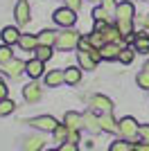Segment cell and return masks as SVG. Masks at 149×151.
<instances>
[{
    "label": "cell",
    "mask_w": 149,
    "mask_h": 151,
    "mask_svg": "<svg viewBox=\"0 0 149 151\" xmlns=\"http://www.w3.org/2000/svg\"><path fill=\"white\" fill-rule=\"evenodd\" d=\"M79 32H74V29H66V32H61L59 34V38H56V45L61 47V50H72V47H77L79 45Z\"/></svg>",
    "instance_id": "obj_1"
},
{
    "label": "cell",
    "mask_w": 149,
    "mask_h": 151,
    "mask_svg": "<svg viewBox=\"0 0 149 151\" xmlns=\"http://www.w3.org/2000/svg\"><path fill=\"white\" fill-rule=\"evenodd\" d=\"M74 20H77V16H74V12L70 9V7H61V9L54 12V23L61 25V27H66V29L74 25Z\"/></svg>",
    "instance_id": "obj_2"
},
{
    "label": "cell",
    "mask_w": 149,
    "mask_h": 151,
    "mask_svg": "<svg viewBox=\"0 0 149 151\" xmlns=\"http://www.w3.org/2000/svg\"><path fill=\"white\" fill-rule=\"evenodd\" d=\"M138 131H140V126L133 117H122L120 120V135H124L127 140H133L138 135Z\"/></svg>",
    "instance_id": "obj_3"
},
{
    "label": "cell",
    "mask_w": 149,
    "mask_h": 151,
    "mask_svg": "<svg viewBox=\"0 0 149 151\" xmlns=\"http://www.w3.org/2000/svg\"><path fill=\"white\" fill-rule=\"evenodd\" d=\"M25 68H27V63L20 61V59H12V61L2 63V72L5 75H9L12 79H16V77H20L25 72Z\"/></svg>",
    "instance_id": "obj_4"
},
{
    "label": "cell",
    "mask_w": 149,
    "mask_h": 151,
    "mask_svg": "<svg viewBox=\"0 0 149 151\" xmlns=\"http://www.w3.org/2000/svg\"><path fill=\"white\" fill-rule=\"evenodd\" d=\"M30 126L41 129V131H54L56 126H59V122H56L52 115H41V117H32V120H30Z\"/></svg>",
    "instance_id": "obj_5"
},
{
    "label": "cell",
    "mask_w": 149,
    "mask_h": 151,
    "mask_svg": "<svg viewBox=\"0 0 149 151\" xmlns=\"http://www.w3.org/2000/svg\"><path fill=\"white\" fill-rule=\"evenodd\" d=\"M43 81H45V86H50V88L61 86V83H66V70H50V72L43 75Z\"/></svg>",
    "instance_id": "obj_6"
},
{
    "label": "cell",
    "mask_w": 149,
    "mask_h": 151,
    "mask_svg": "<svg viewBox=\"0 0 149 151\" xmlns=\"http://www.w3.org/2000/svg\"><path fill=\"white\" fill-rule=\"evenodd\" d=\"M14 14H16V23H18V25H27V23H30V2H27V0H18Z\"/></svg>",
    "instance_id": "obj_7"
},
{
    "label": "cell",
    "mask_w": 149,
    "mask_h": 151,
    "mask_svg": "<svg viewBox=\"0 0 149 151\" xmlns=\"http://www.w3.org/2000/svg\"><path fill=\"white\" fill-rule=\"evenodd\" d=\"M90 106H93L95 111H99L102 115H108V113H111V108H113V104H111L108 97H104V95H95L93 99H90Z\"/></svg>",
    "instance_id": "obj_8"
},
{
    "label": "cell",
    "mask_w": 149,
    "mask_h": 151,
    "mask_svg": "<svg viewBox=\"0 0 149 151\" xmlns=\"http://www.w3.org/2000/svg\"><path fill=\"white\" fill-rule=\"evenodd\" d=\"M41 95H43V90H41L38 83H27V86L23 88V97H25V101H30V104L38 101V99H41Z\"/></svg>",
    "instance_id": "obj_9"
},
{
    "label": "cell",
    "mask_w": 149,
    "mask_h": 151,
    "mask_svg": "<svg viewBox=\"0 0 149 151\" xmlns=\"http://www.w3.org/2000/svg\"><path fill=\"white\" fill-rule=\"evenodd\" d=\"M133 16H136L133 2H120L118 5V16H115L118 20H133Z\"/></svg>",
    "instance_id": "obj_10"
},
{
    "label": "cell",
    "mask_w": 149,
    "mask_h": 151,
    "mask_svg": "<svg viewBox=\"0 0 149 151\" xmlns=\"http://www.w3.org/2000/svg\"><path fill=\"white\" fill-rule=\"evenodd\" d=\"M43 63L41 59H32V61H27V68H25V72L30 75V79H38V77H43Z\"/></svg>",
    "instance_id": "obj_11"
},
{
    "label": "cell",
    "mask_w": 149,
    "mask_h": 151,
    "mask_svg": "<svg viewBox=\"0 0 149 151\" xmlns=\"http://www.w3.org/2000/svg\"><path fill=\"white\" fill-rule=\"evenodd\" d=\"M63 124L68 126L70 131H74V129H79V126L84 124V115L74 113V111H68V113L63 115Z\"/></svg>",
    "instance_id": "obj_12"
},
{
    "label": "cell",
    "mask_w": 149,
    "mask_h": 151,
    "mask_svg": "<svg viewBox=\"0 0 149 151\" xmlns=\"http://www.w3.org/2000/svg\"><path fill=\"white\" fill-rule=\"evenodd\" d=\"M99 126H102V131H108V133H120V122H115L108 115H99Z\"/></svg>",
    "instance_id": "obj_13"
},
{
    "label": "cell",
    "mask_w": 149,
    "mask_h": 151,
    "mask_svg": "<svg viewBox=\"0 0 149 151\" xmlns=\"http://www.w3.org/2000/svg\"><path fill=\"white\" fill-rule=\"evenodd\" d=\"M99 52H102V59H106V61H113V59H120V52H122V47H120L118 43H106Z\"/></svg>",
    "instance_id": "obj_14"
},
{
    "label": "cell",
    "mask_w": 149,
    "mask_h": 151,
    "mask_svg": "<svg viewBox=\"0 0 149 151\" xmlns=\"http://www.w3.org/2000/svg\"><path fill=\"white\" fill-rule=\"evenodd\" d=\"M18 45L23 47L25 52H34L38 47V36H32V34H20Z\"/></svg>",
    "instance_id": "obj_15"
},
{
    "label": "cell",
    "mask_w": 149,
    "mask_h": 151,
    "mask_svg": "<svg viewBox=\"0 0 149 151\" xmlns=\"http://www.w3.org/2000/svg\"><path fill=\"white\" fill-rule=\"evenodd\" d=\"M0 36H2V43H5V45H14V43H18V41H20V32L16 29V27H5Z\"/></svg>",
    "instance_id": "obj_16"
},
{
    "label": "cell",
    "mask_w": 149,
    "mask_h": 151,
    "mask_svg": "<svg viewBox=\"0 0 149 151\" xmlns=\"http://www.w3.org/2000/svg\"><path fill=\"white\" fill-rule=\"evenodd\" d=\"M133 43H136V50L140 54H147L149 52V34L147 32H138L136 38H133Z\"/></svg>",
    "instance_id": "obj_17"
},
{
    "label": "cell",
    "mask_w": 149,
    "mask_h": 151,
    "mask_svg": "<svg viewBox=\"0 0 149 151\" xmlns=\"http://www.w3.org/2000/svg\"><path fill=\"white\" fill-rule=\"evenodd\" d=\"M56 38H59V34H56L54 29H43L41 34H38V45H56Z\"/></svg>",
    "instance_id": "obj_18"
},
{
    "label": "cell",
    "mask_w": 149,
    "mask_h": 151,
    "mask_svg": "<svg viewBox=\"0 0 149 151\" xmlns=\"http://www.w3.org/2000/svg\"><path fill=\"white\" fill-rule=\"evenodd\" d=\"M84 126H86L90 133H99V131H102V126H99V117H95L93 113L84 115Z\"/></svg>",
    "instance_id": "obj_19"
},
{
    "label": "cell",
    "mask_w": 149,
    "mask_h": 151,
    "mask_svg": "<svg viewBox=\"0 0 149 151\" xmlns=\"http://www.w3.org/2000/svg\"><path fill=\"white\" fill-rule=\"evenodd\" d=\"M77 59H79V65H81L84 70H95V65H97V61H95L88 52H79V54H77Z\"/></svg>",
    "instance_id": "obj_20"
},
{
    "label": "cell",
    "mask_w": 149,
    "mask_h": 151,
    "mask_svg": "<svg viewBox=\"0 0 149 151\" xmlns=\"http://www.w3.org/2000/svg\"><path fill=\"white\" fill-rule=\"evenodd\" d=\"M81 81V70L79 68H66V83H70V86H77V83Z\"/></svg>",
    "instance_id": "obj_21"
},
{
    "label": "cell",
    "mask_w": 149,
    "mask_h": 151,
    "mask_svg": "<svg viewBox=\"0 0 149 151\" xmlns=\"http://www.w3.org/2000/svg\"><path fill=\"white\" fill-rule=\"evenodd\" d=\"M118 29L127 41H131V36H133V20H118Z\"/></svg>",
    "instance_id": "obj_22"
},
{
    "label": "cell",
    "mask_w": 149,
    "mask_h": 151,
    "mask_svg": "<svg viewBox=\"0 0 149 151\" xmlns=\"http://www.w3.org/2000/svg\"><path fill=\"white\" fill-rule=\"evenodd\" d=\"M41 147H43V138H38V135H32L25 142V151H38Z\"/></svg>",
    "instance_id": "obj_23"
},
{
    "label": "cell",
    "mask_w": 149,
    "mask_h": 151,
    "mask_svg": "<svg viewBox=\"0 0 149 151\" xmlns=\"http://www.w3.org/2000/svg\"><path fill=\"white\" fill-rule=\"evenodd\" d=\"M52 133H54L56 142H66V140H68V133H70V129H68L66 124H59V126H56V129H54Z\"/></svg>",
    "instance_id": "obj_24"
},
{
    "label": "cell",
    "mask_w": 149,
    "mask_h": 151,
    "mask_svg": "<svg viewBox=\"0 0 149 151\" xmlns=\"http://www.w3.org/2000/svg\"><path fill=\"white\" fill-rule=\"evenodd\" d=\"M34 52H36V59H41V61H48V59L52 57V47H50V45H38Z\"/></svg>",
    "instance_id": "obj_25"
},
{
    "label": "cell",
    "mask_w": 149,
    "mask_h": 151,
    "mask_svg": "<svg viewBox=\"0 0 149 151\" xmlns=\"http://www.w3.org/2000/svg\"><path fill=\"white\" fill-rule=\"evenodd\" d=\"M133 57H136V52L131 50V47H122V52H120V63L129 65V63L133 61Z\"/></svg>",
    "instance_id": "obj_26"
},
{
    "label": "cell",
    "mask_w": 149,
    "mask_h": 151,
    "mask_svg": "<svg viewBox=\"0 0 149 151\" xmlns=\"http://www.w3.org/2000/svg\"><path fill=\"white\" fill-rule=\"evenodd\" d=\"M12 45H0V65L7 61H12Z\"/></svg>",
    "instance_id": "obj_27"
},
{
    "label": "cell",
    "mask_w": 149,
    "mask_h": 151,
    "mask_svg": "<svg viewBox=\"0 0 149 151\" xmlns=\"http://www.w3.org/2000/svg\"><path fill=\"white\" fill-rule=\"evenodd\" d=\"M102 7L106 9L108 16H118V2L115 0H102Z\"/></svg>",
    "instance_id": "obj_28"
},
{
    "label": "cell",
    "mask_w": 149,
    "mask_h": 151,
    "mask_svg": "<svg viewBox=\"0 0 149 151\" xmlns=\"http://www.w3.org/2000/svg\"><path fill=\"white\" fill-rule=\"evenodd\" d=\"M14 108H16V104H14L12 99H2V101H0V115L14 113Z\"/></svg>",
    "instance_id": "obj_29"
},
{
    "label": "cell",
    "mask_w": 149,
    "mask_h": 151,
    "mask_svg": "<svg viewBox=\"0 0 149 151\" xmlns=\"http://www.w3.org/2000/svg\"><path fill=\"white\" fill-rule=\"evenodd\" d=\"M108 151H133V145L131 142H113Z\"/></svg>",
    "instance_id": "obj_30"
},
{
    "label": "cell",
    "mask_w": 149,
    "mask_h": 151,
    "mask_svg": "<svg viewBox=\"0 0 149 151\" xmlns=\"http://www.w3.org/2000/svg\"><path fill=\"white\" fill-rule=\"evenodd\" d=\"M136 81H138V86H140V88H147V90H149V72H147V70H142V72L136 77Z\"/></svg>",
    "instance_id": "obj_31"
},
{
    "label": "cell",
    "mask_w": 149,
    "mask_h": 151,
    "mask_svg": "<svg viewBox=\"0 0 149 151\" xmlns=\"http://www.w3.org/2000/svg\"><path fill=\"white\" fill-rule=\"evenodd\" d=\"M93 18L95 20H108V14H106L104 7H95L93 9Z\"/></svg>",
    "instance_id": "obj_32"
},
{
    "label": "cell",
    "mask_w": 149,
    "mask_h": 151,
    "mask_svg": "<svg viewBox=\"0 0 149 151\" xmlns=\"http://www.w3.org/2000/svg\"><path fill=\"white\" fill-rule=\"evenodd\" d=\"M138 135L142 138V142H147V145H149V124H140V131H138Z\"/></svg>",
    "instance_id": "obj_33"
},
{
    "label": "cell",
    "mask_w": 149,
    "mask_h": 151,
    "mask_svg": "<svg viewBox=\"0 0 149 151\" xmlns=\"http://www.w3.org/2000/svg\"><path fill=\"white\" fill-rule=\"evenodd\" d=\"M106 29H108V20H95L93 32H106Z\"/></svg>",
    "instance_id": "obj_34"
},
{
    "label": "cell",
    "mask_w": 149,
    "mask_h": 151,
    "mask_svg": "<svg viewBox=\"0 0 149 151\" xmlns=\"http://www.w3.org/2000/svg\"><path fill=\"white\" fill-rule=\"evenodd\" d=\"M59 151H77V142H61Z\"/></svg>",
    "instance_id": "obj_35"
},
{
    "label": "cell",
    "mask_w": 149,
    "mask_h": 151,
    "mask_svg": "<svg viewBox=\"0 0 149 151\" xmlns=\"http://www.w3.org/2000/svg\"><path fill=\"white\" fill-rule=\"evenodd\" d=\"M66 7H70L72 12H77V9L81 7V0H66Z\"/></svg>",
    "instance_id": "obj_36"
},
{
    "label": "cell",
    "mask_w": 149,
    "mask_h": 151,
    "mask_svg": "<svg viewBox=\"0 0 149 151\" xmlns=\"http://www.w3.org/2000/svg\"><path fill=\"white\" fill-rule=\"evenodd\" d=\"M2 99H7V83L0 79V101Z\"/></svg>",
    "instance_id": "obj_37"
},
{
    "label": "cell",
    "mask_w": 149,
    "mask_h": 151,
    "mask_svg": "<svg viewBox=\"0 0 149 151\" xmlns=\"http://www.w3.org/2000/svg\"><path fill=\"white\" fill-rule=\"evenodd\" d=\"M66 142H79V133H77V129L68 133V140H66Z\"/></svg>",
    "instance_id": "obj_38"
},
{
    "label": "cell",
    "mask_w": 149,
    "mask_h": 151,
    "mask_svg": "<svg viewBox=\"0 0 149 151\" xmlns=\"http://www.w3.org/2000/svg\"><path fill=\"white\" fill-rule=\"evenodd\" d=\"M133 151H149V145H147V142H140V145L133 147Z\"/></svg>",
    "instance_id": "obj_39"
},
{
    "label": "cell",
    "mask_w": 149,
    "mask_h": 151,
    "mask_svg": "<svg viewBox=\"0 0 149 151\" xmlns=\"http://www.w3.org/2000/svg\"><path fill=\"white\" fill-rule=\"evenodd\" d=\"M145 70H147V72H149V61H147V63H145Z\"/></svg>",
    "instance_id": "obj_40"
},
{
    "label": "cell",
    "mask_w": 149,
    "mask_h": 151,
    "mask_svg": "<svg viewBox=\"0 0 149 151\" xmlns=\"http://www.w3.org/2000/svg\"><path fill=\"white\" fill-rule=\"evenodd\" d=\"M48 151H59V149H48Z\"/></svg>",
    "instance_id": "obj_41"
}]
</instances>
